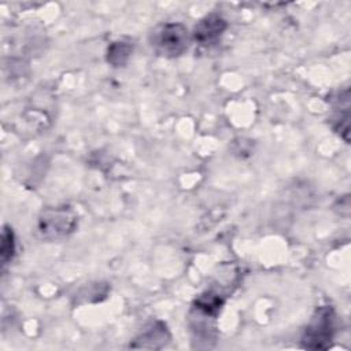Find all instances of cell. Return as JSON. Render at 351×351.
Wrapping results in <instances>:
<instances>
[{"instance_id":"8992f818","label":"cell","mask_w":351,"mask_h":351,"mask_svg":"<svg viewBox=\"0 0 351 351\" xmlns=\"http://www.w3.org/2000/svg\"><path fill=\"white\" fill-rule=\"evenodd\" d=\"M132 53V45L129 43H112L107 51V60L115 67L123 66Z\"/></svg>"},{"instance_id":"277c9868","label":"cell","mask_w":351,"mask_h":351,"mask_svg":"<svg viewBox=\"0 0 351 351\" xmlns=\"http://www.w3.org/2000/svg\"><path fill=\"white\" fill-rule=\"evenodd\" d=\"M226 21L218 14H208L202 18L193 29V40L200 45L214 44L226 30Z\"/></svg>"},{"instance_id":"52a82bcc","label":"cell","mask_w":351,"mask_h":351,"mask_svg":"<svg viewBox=\"0 0 351 351\" xmlns=\"http://www.w3.org/2000/svg\"><path fill=\"white\" fill-rule=\"evenodd\" d=\"M15 254V239L14 233L8 226H4L1 233V247H0V258L1 263L7 265Z\"/></svg>"},{"instance_id":"7a4b0ae2","label":"cell","mask_w":351,"mask_h":351,"mask_svg":"<svg viewBox=\"0 0 351 351\" xmlns=\"http://www.w3.org/2000/svg\"><path fill=\"white\" fill-rule=\"evenodd\" d=\"M189 32L178 22L159 25L149 34L151 47L156 53L165 58L181 56L189 47Z\"/></svg>"},{"instance_id":"6da1fadb","label":"cell","mask_w":351,"mask_h":351,"mask_svg":"<svg viewBox=\"0 0 351 351\" xmlns=\"http://www.w3.org/2000/svg\"><path fill=\"white\" fill-rule=\"evenodd\" d=\"M78 225L77 213L69 206L45 208L37 218L36 233L41 240L58 241L70 236Z\"/></svg>"},{"instance_id":"5b68a950","label":"cell","mask_w":351,"mask_h":351,"mask_svg":"<svg viewBox=\"0 0 351 351\" xmlns=\"http://www.w3.org/2000/svg\"><path fill=\"white\" fill-rule=\"evenodd\" d=\"M169 339V333L166 330V326L163 324H156L147 332H144L138 339H136V343L130 344L133 348H159L156 341H160L162 344L166 343Z\"/></svg>"},{"instance_id":"3957f363","label":"cell","mask_w":351,"mask_h":351,"mask_svg":"<svg viewBox=\"0 0 351 351\" xmlns=\"http://www.w3.org/2000/svg\"><path fill=\"white\" fill-rule=\"evenodd\" d=\"M335 333V311L329 306L317 308L315 314L310 319L304 335L303 343L304 347L313 350L326 348L328 343L333 339Z\"/></svg>"}]
</instances>
